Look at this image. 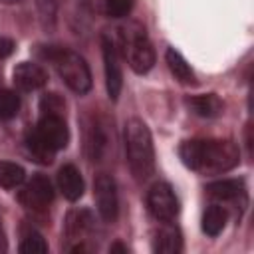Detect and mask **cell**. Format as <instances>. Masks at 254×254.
I'll return each mask as SVG.
<instances>
[{
    "label": "cell",
    "instance_id": "6da1fadb",
    "mask_svg": "<svg viewBox=\"0 0 254 254\" xmlns=\"http://www.w3.org/2000/svg\"><path fill=\"white\" fill-rule=\"evenodd\" d=\"M179 157L185 167L196 173L218 175L238 165L240 151L230 139H190L181 143Z\"/></svg>",
    "mask_w": 254,
    "mask_h": 254
},
{
    "label": "cell",
    "instance_id": "7a4b0ae2",
    "mask_svg": "<svg viewBox=\"0 0 254 254\" xmlns=\"http://www.w3.org/2000/svg\"><path fill=\"white\" fill-rule=\"evenodd\" d=\"M125 153L135 179L145 181L155 171V149L149 127L133 117L125 123Z\"/></svg>",
    "mask_w": 254,
    "mask_h": 254
},
{
    "label": "cell",
    "instance_id": "3957f363",
    "mask_svg": "<svg viewBox=\"0 0 254 254\" xmlns=\"http://www.w3.org/2000/svg\"><path fill=\"white\" fill-rule=\"evenodd\" d=\"M44 58H48L56 65L60 77L73 93L81 95L91 89V71L79 54H75L67 48L48 46L44 52Z\"/></svg>",
    "mask_w": 254,
    "mask_h": 254
},
{
    "label": "cell",
    "instance_id": "277c9868",
    "mask_svg": "<svg viewBox=\"0 0 254 254\" xmlns=\"http://www.w3.org/2000/svg\"><path fill=\"white\" fill-rule=\"evenodd\" d=\"M121 44H123L125 58H127V62L135 73H147L153 67L155 50H153V44L149 42L145 30L141 26L133 24V26L125 28L123 36H121Z\"/></svg>",
    "mask_w": 254,
    "mask_h": 254
},
{
    "label": "cell",
    "instance_id": "5b68a950",
    "mask_svg": "<svg viewBox=\"0 0 254 254\" xmlns=\"http://www.w3.org/2000/svg\"><path fill=\"white\" fill-rule=\"evenodd\" d=\"M113 125L105 117H93L85 131V151L91 161H103L113 149Z\"/></svg>",
    "mask_w": 254,
    "mask_h": 254
},
{
    "label": "cell",
    "instance_id": "8992f818",
    "mask_svg": "<svg viewBox=\"0 0 254 254\" xmlns=\"http://www.w3.org/2000/svg\"><path fill=\"white\" fill-rule=\"evenodd\" d=\"M147 206L151 214L161 222H173L179 214V200L175 190L167 183H155L147 192Z\"/></svg>",
    "mask_w": 254,
    "mask_h": 254
},
{
    "label": "cell",
    "instance_id": "52a82bcc",
    "mask_svg": "<svg viewBox=\"0 0 254 254\" xmlns=\"http://www.w3.org/2000/svg\"><path fill=\"white\" fill-rule=\"evenodd\" d=\"M93 196L97 204V212L105 222H115L119 214V194H117V185L113 177L101 173L97 175L93 183Z\"/></svg>",
    "mask_w": 254,
    "mask_h": 254
},
{
    "label": "cell",
    "instance_id": "ba28073f",
    "mask_svg": "<svg viewBox=\"0 0 254 254\" xmlns=\"http://www.w3.org/2000/svg\"><path fill=\"white\" fill-rule=\"evenodd\" d=\"M18 198H20V202H22L28 210L42 212V210H46V208L52 204V200H54V187H52V183H50L48 177L36 175V177H32V179L24 185V189H22L20 194H18Z\"/></svg>",
    "mask_w": 254,
    "mask_h": 254
},
{
    "label": "cell",
    "instance_id": "9c48e42d",
    "mask_svg": "<svg viewBox=\"0 0 254 254\" xmlns=\"http://www.w3.org/2000/svg\"><path fill=\"white\" fill-rule=\"evenodd\" d=\"M101 52H103V69H105L107 95L115 101L119 97V93H121V87H123V73H121L117 46L107 34L101 36Z\"/></svg>",
    "mask_w": 254,
    "mask_h": 254
},
{
    "label": "cell",
    "instance_id": "30bf717a",
    "mask_svg": "<svg viewBox=\"0 0 254 254\" xmlns=\"http://www.w3.org/2000/svg\"><path fill=\"white\" fill-rule=\"evenodd\" d=\"M34 129L42 137V141L56 153L69 143V129L64 115H42Z\"/></svg>",
    "mask_w": 254,
    "mask_h": 254
},
{
    "label": "cell",
    "instance_id": "8fae6325",
    "mask_svg": "<svg viewBox=\"0 0 254 254\" xmlns=\"http://www.w3.org/2000/svg\"><path fill=\"white\" fill-rule=\"evenodd\" d=\"M14 85L20 91H36L40 87L46 85L48 81V73L44 71L42 65L34 64V62H22L14 67Z\"/></svg>",
    "mask_w": 254,
    "mask_h": 254
},
{
    "label": "cell",
    "instance_id": "7c38bea8",
    "mask_svg": "<svg viewBox=\"0 0 254 254\" xmlns=\"http://www.w3.org/2000/svg\"><path fill=\"white\" fill-rule=\"evenodd\" d=\"M206 194L210 198H214L220 204L226 202H238L244 204L246 202V190L242 181L238 179H222V181H214L206 187Z\"/></svg>",
    "mask_w": 254,
    "mask_h": 254
},
{
    "label": "cell",
    "instance_id": "4fadbf2b",
    "mask_svg": "<svg viewBox=\"0 0 254 254\" xmlns=\"http://www.w3.org/2000/svg\"><path fill=\"white\" fill-rule=\"evenodd\" d=\"M58 189L62 190V194L67 200L81 198V194L85 190V185H83L81 173H79V169L75 165H64L58 171Z\"/></svg>",
    "mask_w": 254,
    "mask_h": 254
},
{
    "label": "cell",
    "instance_id": "5bb4252c",
    "mask_svg": "<svg viewBox=\"0 0 254 254\" xmlns=\"http://www.w3.org/2000/svg\"><path fill=\"white\" fill-rule=\"evenodd\" d=\"M165 226H161L155 232L153 238V250L155 252H163V254H177L183 248V238L177 226H171V222H163Z\"/></svg>",
    "mask_w": 254,
    "mask_h": 254
},
{
    "label": "cell",
    "instance_id": "9a60e30c",
    "mask_svg": "<svg viewBox=\"0 0 254 254\" xmlns=\"http://www.w3.org/2000/svg\"><path fill=\"white\" fill-rule=\"evenodd\" d=\"M187 105L190 107V111L198 117H206V119H212L216 115L222 113V101L218 95L214 93H202V95H192V97H187Z\"/></svg>",
    "mask_w": 254,
    "mask_h": 254
},
{
    "label": "cell",
    "instance_id": "2e32d148",
    "mask_svg": "<svg viewBox=\"0 0 254 254\" xmlns=\"http://www.w3.org/2000/svg\"><path fill=\"white\" fill-rule=\"evenodd\" d=\"M165 60H167V65L171 69V73L185 85H194L196 83V75L192 71V67L187 64V60L175 50V48H169L167 54H165Z\"/></svg>",
    "mask_w": 254,
    "mask_h": 254
},
{
    "label": "cell",
    "instance_id": "e0dca14e",
    "mask_svg": "<svg viewBox=\"0 0 254 254\" xmlns=\"http://www.w3.org/2000/svg\"><path fill=\"white\" fill-rule=\"evenodd\" d=\"M226 220H228V210L224 204L216 202V204H210L204 214H202V232L208 234V236H218L224 226H226Z\"/></svg>",
    "mask_w": 254,
    "mask_h": 254
},
{
    "label": "cell",
    "instance_id": "ac0fdd59",
    "mask_svg": "<svg viewBox=\"0 0 254 254\" xmlns=\"http://www.w3.org/2000/svg\"><path fill=\"white\" fill-rule=\"evenodd\" d=\"M93 228V216L89 210H73L67 214L65 220V232L69 238H83Z\"/></svg>",
    "mask_w": 254,
    "mask_h": 254
},
{
    "label": "cell",
    "instance_id": "d6986e66",
    "mask_svg": "<svg viewBox=\"0 0 254 254\" xmlns=\"http://www.w3.org/2000/svg\"><path fill=\"white\" fill-rule=\"evenodd\" d=\"M26 151H28V155L34 159V161H38V163H42V165H50L52 161H54V155H56V151H52L44 141H42V137L36 133V129H32V131H28L26 133Z\"/></svg>",
    "mask_w": 254,
    "mask_h": 254
},
{
    "label": "cell",
    "instance_id": "ffe728a7",
    "mask_svg": "<svg viewBox=\"0 0 254 254\" xmlns=\"http://www.w3.org/2000/svg\"><path fill=\"white\" fill-rule=\"evenodd\" d=\"M26 181V171L12 161H0V187L4 189H16L24 185Z\"/></svg>",
    "mask_w": 254,
    "mask_h": 254
},
{
    "label": "cell",
    "instance_id": "44dd1931",
    "mask_svg": "<svg viewBox=\"0 0 254 254\" xmlns=\"http://www.w3.org/2000/svg\"><path fill=\"white\" fill-rule=\"evenodd\" d=\"M20 111V95L12 89H0V119L10 121Z\"/></svg>",
    "mask_w": 254,
    "mask_h": 254
},
{
    "label": "cell",
    "instance_id": "7402d4cb",
    "mask_svg": "<svg viewBox=\"0 0 254 254\" xmlns=\"http://www.w3.org/2000/svg\"><path fill=\"white\" fill-rule=\"evenodd\" d=\"M20 252L24 254H34V252H48V244L44 240V236L36 230H30L24 234L22 242H20Z\"/></svg>",
    "mask_w": 254,
    "mask_h": 254
},
{
    "label": "cell",
    "instance_id": "603a6c76",
    "mask_svg": "<svg viewBox=\"0 0 254 254\" xmlns=\"http://www.w3.org/2000/svg\"><path fill=\"white\" fill-rule=\"evenodd\" d=\"M65 101L58 93H46L40 101V111L42 115H64Z\"/></svg>",
    "mask_w": 254,
    "mask_h": 254
},
{
    "label": "cell",
    "instance_id": "cb8c5ba5",
    "mask_svg": "<svg viewBox=\"0 0 254 254\" xmlns=\"http://www.w3.org/2000/svg\"><path fill=\"white\" fill-rule=\"evenodd\" d=\"M133 0H105V10L111 18H123L131 12Z\"/></svg>",
    "mask_w": 254,
    "mask_h": 254
},
{
    "label": "cell",
    "instance_id": "d4e9b609",
    "mask_svg": "<svg viewBox=\"0 0 254 254\" xmlns=\"http://www.w3.org/2000/svg\"><path fill=\"white\" fill-rule=\"evenodd\" d=\"M38 6H40V10H42V18L54 20V14H56V0H38Z\"/></svg>",
    "mask_w": 254,
    "mask_h": 254
},
{
    "label": "cell",
    "instance_id": "484cf974",
    "mask_svg": "<svg viewBox=\"0 0 254 254\" xmlns=\"http://www.w3.org/2000/svg\"><path fill=\"white\" fill-rule=\"evenodd\" d=\"M12 52H14V40H10L6 36H0V60L8 58Z\"/></svg>",
    "mask_w": 254,
    "mask_h": 254
},
{
    "label": "cell",
    "instance_id": "4316f807",
    "mask_svg": "<svg viewBox=\"0 0 254 254\" xmlns=\"http://www.w3.org/2000/svg\"><path fill=\"white\" fill-rule=\"evenodd\" d=\"M109 252H127V248L123 244H111L109 246Z\"/></svg>",
    "mask_w": 254,
    "mask_h": 254
},
{
    "label": "cell",
    "instance_id": "83f0119b",
    "mask_svg": "<svg viewBox=\"0 0 254 254\" xmlns=\"http://www.w3.org/2000/svg\"><path fill=\"white\" fill-rule=\"evenodd\" d=\"M0 250H6V240H4V232H2V226H0Z\"/></svg>",
    "mask_w": 254,
    "mask_h": 254
}]
</instances>
